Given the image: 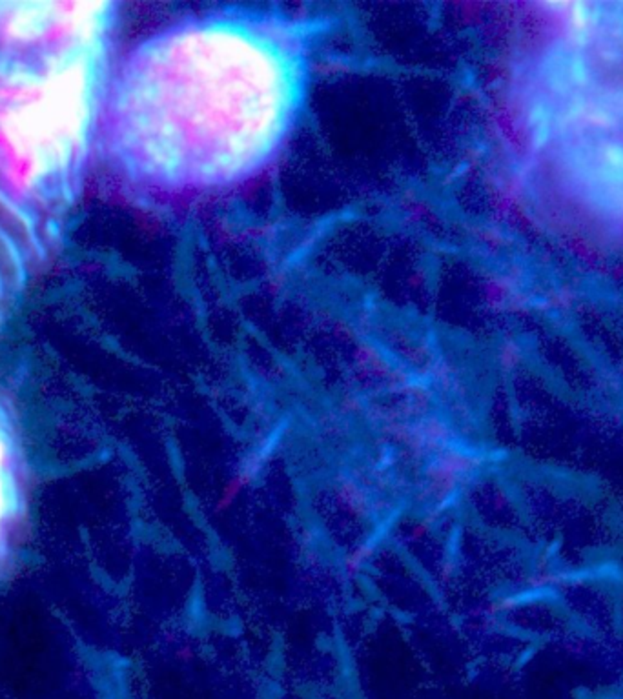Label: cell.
I'll return each instance as SVG.
<instances>
[{"label":"cell","mask_w":623,"mask_h":699,"mask_svg":"<svg viewBox=\"0 0 623 699\" xmlns=\"http://www.w3.org/2000/svg\"><path fill=\"white\" fill-rule=\"evenodd\" d=\"M299 44L276 22L211 19L142 46L113 113L130 173L161 189H206L261 168L299 104Z\"/></svg>","instance_id":"cell-1"},{"label":"cell","mask_w":623,"mask_h":699,"mask_svg":"<svg viewBox=\"0 0 623 699\" xmlns=\"http://www.w3.org/2000/svg\"><path fill=\"white\" fill-rule=\"evenodd\" d=\"M612 699H623V698H619V695H616V698H612Z\"/></svg>","instance_id":"cell-2"}]
</instances>
